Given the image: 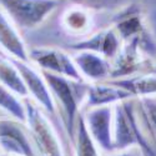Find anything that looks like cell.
<instances>
[{
	"instance_id": "11",
	"label": "cell",
	"mask_w": 156,
	"mask_h": 156,
	"mask_svg": "<svg viewBox=\"0 0 156 156\" xmlns=\"http://www.w3.org/2000/svg\"><path fill=\"white\" fill-rule=\"evenodd\" d=\"M121 45L122 41L120 36L114 30V28L109 25V27L99 29L98 31L93 33L90 36L83 39V40L68 45L65 50H68L69 53L80 50L93 51V53H96L105 59L112 61L116 58V55L119 54Z\"/></svg>"
},
{
	"instance_id": "6",
	"label": "cell",
	"mask_w": 156,
	"mask_h": 156,
	"mask_svg": "<svg viewBox=\"0 0 156 156\" xmlns=\"http://www.w3.org/2000/svg\"><path fill=\"white\" fill-rule=\"evenodd\" d=\"M29 61L41 71L84 81L74 64L71 53L62 48L48 45L29 46Z\"/></svg>"
},
{
	"instance_id": "3",
	"label": "cell",
	"mask_w": 156,
	"mask_h": 156,
	"mask_svg": "<svg viewBox=\"0 0 156 156\" xmlns=\"http://www.w3.org/2000/svg\"><path fill=\"white\" fill-rule=\"evenodd\" d=\"M55 15H58L59 30L71 39L68 44L70 45L90 36L99 29L109 27L112 14L95 12L77 4L61 2L60 6L55 10Z\"/></svg>"
},
{
	"instance_id": "14",
	"label": "cell",
	"mask_w": 156,
	"mask_h": 156,
	"mask_svg": "<svg viewBox=\"0 0 156 156\" xmlns=\"http://www.w3.org/2000/svg\"><path fill=\"white\" fill-rule=\"evenodd\" d=\"M129 99H133L131 94L110 81L91 83L87 85V94L83 111L99 106H114L118 102Z\"/></svg>"
},
{
	"instance_id": "15",
	"label": "cell",
	"mask_w": 156,
	"mask_h": 156,
	"mask_svg": "<svg viewBox=\"0 0 156 156\" xmlns=\"http://www.w3.org/2000/svg\"><path fill=\"white\" fill-rule=\"evenodd\" d=\"M116 86H120L129 91L133 98L156 96V73H144L130 77L116 80H108Z\"/></svg>"
},
{
	"instance_id": "18",
	"label": "cell",
	"mask_w": 156,
	"mask_h": 156,
	"mask_svg": "<svg viewBox=\"0 0 156 156\" xmlns=\"http://www.w3.org/2000/svg\"><path fill=\"white\" fill-rule=\"evenodd\" d=\"M73 144H74L75 156H100V150L94 142V140L91 139V136H90L81 114L79 119H77Z\"/></svg>"
},
{
	"instance_id": "5",
	"label": "cell",
	"mask_w": 156,
	"mask_h": 156,
	"mask_svg": "<svg viewBox=\"0 0 156 156\" xmlns=\"http://www.w3.org/2000/svg\"><path fill=\"white\" fill-rule=\"evenodd\" d=\"M27 110V125L34 146L39 156H65L61 140L49 116L36 104L27 98L24 99Z\"/></svg>"
},
{
	"instance_id": "12",
	"label": "cell",
	"mask_w": 156,
	"mask_h": 156,
	"mask_svg": "<svg viewBox=\"0 0 156 156\" xmlns=\"http://www.w3.org/2000/svg\"><path fill=\"white\" fill-rule=\"evenodd\" d=\"M74 64L83 80L91 83H101L110 80L111 61L93 51H74L71 53Z\"/></svg>"
},
{
	"instance_id": "17",
	"label": "cell",
	"mask_w": 156,
	"mask_h": 156,
	"mask_svg": "<svg viewBox=\"0 0 156 156\" xmlns=\"http://www.w3.org/2000/svg\"><path fill=\"white\" fill-rule=\"evenodd\" d=\"M0 112L5 114L6 118H11L23 124L27 121L24 99L19 98L3 84H0Z\"/></svg>"
},
{
	"instance_id": "10",
	"label": "cell",
	"mask_w": 156,
	"mask_h": 156,
	"mask_svg": "<svg viewBox=\"0 0 156 156\" xmlns=\"http://www.w3.org/2000/svg\"><path fill=\"white\" fill-rule=\"evenodd\" d=\"M87 131L99 147L106 154L114 152L112 142V106L86 109L81 112Z\"/></svg>"
},
{
	"instance_id": "22",
	"label": "cell",
	"mask_w": 156,
	"mask_h": 156,
	"mask_svg": "<svg viewBox=\"0 0 156 156\" xmlns=\"http://www.w3.org/2000/svg\"><path fill=\"white\" fill-rule=\"evenodd\" d=\"M106 156H142V154L137 147H131L124 151H114L111 154H108Z\"/></svg>"
},
{
	"instance_id": "2",
	"label": "cell",
	"mask_w": 156,
	"mask_h": 156,
	"mask_svg": "<svg viewBox=\"0 0 156 156\" xmlns=\"http://www.w3.org/2000/svg\"><path fill=\"white\" fill-rule=\"evenodd\" d=\"M110 27L118 33L122 43L137 41L142 51L156 61V37L139 2L112 14Z\"/></svg>"
},
{
	"instance_id": "24",
	"label": "cell",
	"mask_w": 156,
	"mask_h": 156,
	"mask_svg": "<svg viewBox=\"0 0 156 156\" xmlns=\"http://www.w3.org/2000/svg\"><path fill=\"white\" fill-rule=\"evenodd\" d=\"M0 156H6V155H3V154H0Z\"/></svg>"
},
{
	"instance_id": "20",
	"label": "cell",
	"mask_w": 156,
	"mask_h": 156,
	"mask_svg": "<svg viewBox=\"0 0 156 156\" xmlns=\"http://www.w3.org/2000/svg\"><path fill=\"white\" fill-rule=\"evenodd\" d=\"M136 109L141 121L156 142V96L137 98Z\"/></svg>"
},
{
	"instance_id": "9",
	"label": "cell",
	"mask_w": 156,
	"mask_h": 156,
	"mask_svg": "<svg viewBox=\"0 0 156 156\" xmlns=\"http://www.w3.org/2000/svg\"><path fill=\"white\" fill-rule=\"evenodd\" d=\"M0 154L39 156L27 125L11 118H0Z\"/></svg>"
},
{
	"instance_id": "23",
	"label": "cell",
	"mask_w": 156,
	"mask_h": 156,
	"mask_svg": "<svg viewBox=\"0 0 156 156\" xmlns=\"http://www.w3.org/2000/svg\"><path fill=\"white\" fill-rule=\"evenodd\" d=\"M154 73H156V61H155V64H154Z\"/></svg>"
},
{
	"instance_id": "4",
	"label": "cell",
	"mask_w": 156,
	"mask_h": 156,
	"mask_svg": "<svg viewBox=\"0 0 156 156\" xmlns=\"http://www.w3.org/2000/svg\"><path fill=\"white\" fill-rule=\"evenodd\" d=\"M60 4V0H0V9L23 34L37 30Z\"/></svg>"
},
{
	"instance_id": "16",
	"label": "cell",
	"mask_w": 156,
	"mask_h": 156,
	"mask_svg": "<svg viewBox=\"0 0 156 156\" xmlns=\"http://www.w3.org/2000/svg\"><path fill=\"white\" fill-rule=\"evenodd\" d=\"M0 84L10 89L12 93H15L21 99L28 98L27 87H25L16 65L11 58L6 56L2 51H0Z\"/></svg>"
},
{
	"instance_id": "7",
	"label": "cell",
	"mask_w": 156,
	"mask_h": 156,
	"mask_svg": "<svg viewBox=\"0 0 156 156\" xmlns=\"http://www.w3.org/2000/svg\"><path fill=\"white\" fill-rule=\"evenodd\" d=\"M12 61L16 65L23 77V81L28 91V98L31 99L49 118H58V109L55 101L53 99L50 87L43 73L30 61H20L14 59H12Z\"/></svg>"
},
{
	"instance_id": "19",
	"label": "cell",
	"mask_w": 156,
	"mask_h": 156,
	"mask_svg": "<svg viewBox=\"0 0 156 156\" xmlns=\"http://www.w3.org/2000/svg\"><path fill=\"white\" fill-rule=\"evenodd\" d=\"M64 3H71L84 6L89 10L102 14H115L119 10L129 6L137 0H60Z\"/></svg>"
},
{
	"instance_id": "8",
	"label": "cell",
	"mask_w": 156,
	"mask_h": 156,
	"mask_svg": "<svg viewBox=\"0 0 156 156\" xmlns=\"http://www.w3.org/2000/svg\"><path fill=\"white\" fill-rule=\"evenodd\" d=\"M154 64L155 61L142 51L137 41L122 43L119 54L111 61L110 80L151 73L154 71Z\"/></svg>"
},
{
	"instance_id": "13",
	"label": "cell",
	"mask_w": 156,
	"mask_h": 156,
	"mask_svg": "<svg viewBox=\"0 0 156 156\" xmlns=\"http://www.w3.org/2000/svg\"><path fill=\"white\" fill-rule=\"evenodd\" d=\"M0 51L14 60L29 61V46L25 43L23 34L2 9H0Z\"/></svg>"
},
{
	"instance_id": "21",
	"label": "cell",
	"mask_w": 156,
	"mask_h": 156,
	"mask_svg": "<svg viewBox=\"0 0 156 156\" xmlns=\"http://www.w3.org/2000/svg\"><path fill=\"white\" fill-rule=\"evenodd\" d=\"M140 3L146 20L156 37V0H137Z\"/></svg>"
},
{
	"instance_id": "1",
	"label": "cell",
	"mask_w": 156,
	"mask_h": 156,
	"mask_svg": "<svg viewBox=\"0 0 156 156\" xmlns=\"http://www.w3.org/2000/svg\"><path fill=\"white\" fill-rule=\"evenodd\" d=\"M41 73L50 87L51 95L58 109V116H60L62 122V127L73 142L77 119L83 112L86 100L89 83L68 79V77L46 71Z\"/></svg>"
}]
</instances>
